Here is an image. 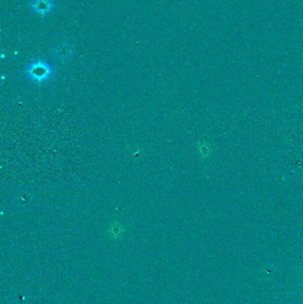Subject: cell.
<instances>
[{
  "mask_svg": "<svg viewBox=\"0 0 303 304\" xmlns=\"http://www.w3.org/2000/svg\"><path fill=\"white\" fill-rule=\"evenodd\" d=\"M26 74L31 81L37 83H42L50 79L54 76L55 69L49 62L44 60L31 62L26 67Z\"/></svg>",
  "mask_w": 303,
  "mask_h": 304,
  "instance_id": "obj_1",
  "label": "cell"
},
{
  "mask_svg": "<svg viewBox=\"0 0 303 304\" xmlns=\"http://www.w3.org/2000/svg\"><path fill=\"white\" fill-rule=\"evenodd\" d=\"M31 13L46 17L50 16L55 8L54 0H31Z\"/></svg>",
  "mask_w": 303,
  "mask_h": 304,
  "instance_id": "obj_2",
  "label": "cell"
},
{
  "mask_svg": "<svg viewBox=\"0 0 303 304\" xmlns=\"http://www.w3.org/2000/svg\"><path fill=\"white\" fill-rule=\"evenodd\" d=\"M74 53V46L70 43H62L59 44L54 48V58L60 61H68L72 57Z\"/></svg>",
  "mask_w": 303,
  "mask_h": 304,
  "instance_id": "obj_3",
  "label": "cell"
}]
</instances>
